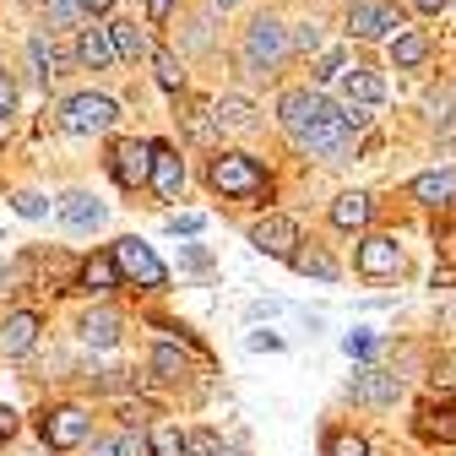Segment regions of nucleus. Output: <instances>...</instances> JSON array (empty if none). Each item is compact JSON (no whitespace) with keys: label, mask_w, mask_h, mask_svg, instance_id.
Here are the masks:
<instances>
[{"label":"nucleus","mask_w":456,"mask_h":456,"mask_svg":"<svg viewBox=\"0 0 456 456\" xmlns=\"http://www.w3.org/2000/svg\"><path fill=\"white\" fill-rule=\"evenodd\" d=\"M207 180H212V191L240 196V201L266 196V168H261L256 158H245V152H217L212 168H207Z\"/></svg>","instance_id":"1"},{"label":"nucleus","mask_w":456,"mask_h":456,"mask_svg":"<svg viewBox=\"0 0 456 456\" xmlns=\"http://www.w3.org/2000/svg\"><path fill=\"white\" fill-rule=\"evenodd\" d=\"M299 152H310V158H326V163H342L354 152V126H348V109H331L321 126H310L299 142H294Z\"/></svg>","instance_id":"2"},{"label":"nucleus","mask_w":456,"mask_h":456,"mask_svg":"<svg viewBox=\"0 0 456 456\" xmlns=\"http://www.w3.org/2000/svg\"><path fill=\"white\" fill-rule=\"evenodd\" d=\"M114 120H120V109H114V98H103V93H77V98H66V109H61V126L77 131V136H98V131H109Z\"/></svg>","instance_id":"3"},{"label":"nucleus","mask_w":456,"mask_h":456,"mask_svg":"<svg viewBox=\"0 0 456 456\" xmlns=\"http://www.w3.org/2000/svg\"><path fill=\"white\" fill-rule=\"evenodd\" d=\"M282 54H289V33H282L277 17H256L250 33H245V66L250 71H272L282 66Z\"/></svg>","instance_id":"4"},{"label":"nucleus","mask_w":456,"mask_h":456,"mask_svg":"<svg viewBox=\"0 0 456 456\" xmlns=\"http://www.w3.org/2000/svg\"><path fill=\"white\" fill-rule=\"evenodd\" d=\"M331 109H337V103H326V98H321V93H310V87H294V93H282V103H277V114H282V131H289L294 142H299L310 126H321Z\"/></svg>","instance_id":"5"},{"label":"nucleus","mask_w":456,"mask_h":456,"mask_svg":"<svg viewBox=\"0 0 456 456\" xmlns=\"http://www.w3.org/2000/svg\"><path fill=\"white\" fill-rule=\"evenodd\" d=\"M114 261H120V277H131L136 289H163V282H168V266L142 240H120V245H114Z\"/></svg>","instance_id":"6"},{"label":"nucleus","mask_w":456,"mask_h":456,"mask_svg":"<svg viewBox=\"0 0 456 456\" xmlns=\"http://www.w3.org/2000/svg\"><path fill=\"white\" fill-rule=\"evenodd\" d=\"M250 245L261 250V256H272V261H294L299 250V228H294V217H282V212H272V217H261L256 228H250Z\"/></svg>","instance_id":"7"},{"label":"nucleus","mask_w":456,"mask_h":456,"mask_svg":"<svg viewBox=\"0 0 456 456\" xmlns=\"http://www.w3.org/2000/svg\"><path fill=\"white\" fill-rule=\"evenodd\" d=\"M38 435H44L49 451H71V445H82V440L93 435V419H87L82 408H54V413H44Z\"/></svg>","instance_id":"8"},{"label":"nucleus","mask_w":456,"mask_h":456,"mask_svg":"<svg viewBox=\"0 0 456 456\" xmlns=\"http://www.w3.org/2000/svg\"><path fill=\"white\" fill-rule=\"evenodd\" d=\"M152 158H158V142H120L114 147V180L120 185H147L152 180Z\"/></svg>","instance_id":"9"},{"label":"nucleus","mask_w":456,"mask_h":456,"mask_svg":"<svg viewBox=\"0 0 456 456\" xmlns=\"http://www.w3.org/2000/svg\"><path fill=\"white\" fill-rule=\"evenodd\" d=\"M359 272L364 277H396V272H403V245H396L391 234H370L364 245H359Z\"/></svg>","instance_id":"10"},{"label":"nucleus","mask_w":456,"mask_h":456,"mask_svg":"<svg viewBox=\"0 0 456 456\" xmlns=\"http://www.w3.org/2000/svg\"><path fill=\"white\" fill-rule=\"evenodd\" d=\"M391 28H403V17H396L386 0H354V12H348V33L354 38H386Z\"/></svg>","instance_id":"11"},{"label":"nucleus","mask_w":456,"mask_h":456,"mask_svg":"<svg viewBox=\"0 0 456 456\" xmlns=\"http://www.w3.org/2000/svg\"><path fill=\"white\" fill-rule=\"evenodd\" d=\"M77 61L87 66V71H109L114 61H120V44H114V28H82V38H77Z\"/></svg>","instance_id":"12"},{"label":"nucleus","mask_w":456,"mask_h":456,"mask_svg":"<svg viewBox=\"0 0 456 456\" xmlns=\"http://www.w3.org/2000/svg\"><path fill=\"white\" fill-rule=\"evenodd\" d=\"M396 396H403V380H396L391 370H364L354 380V403H370V408H391Z\"/></svg>","instance_id":"13"},{"label":"nucleus","mask_w":456,"mask_h":456,"mask_svg":"<svg viewBox=\"0 0 456 456\" xmlns=\"http://www.w3.org/2000/svg\"><path fill=\"white\" fill-rule=\"evenodd\" d=\"M61 223L71 228V234H93V228L103 223V201L87 196V191H71V196H61Z\"/></svg>","instance_id":"14"},{"label":"nucleus","mask_w":456,"mask_h":456,"mask_svg":"<svg viewBox=\"0 0 456 456\" xmlns=\"http://www.w3.org/2000/svg\"><path fill=\"white\" fill-rule=\"evenodd\" d=\"M180 185H185V163H180V152L158 142V158H152V191H158L163 201H175Z\"/></svg>","instance_id":"15"},{"label":"nucleus","mask_w":456,"mask_h":456,"mask_svg":"<svg viewBox=\"0 0 456 456\" xmlns=\"http://www.w3.org/2000/svg\"><path fill=\"white\" fill-rule=\"evenodd\" d=\"M413 196L424 207H451L456 201V168H429V175L413 180Z\"/></svg>","instance_id":"16"},{"label":"nucleus","mask_w":456,"mask_h":456,"mask_svg":"<svg viewBox=\"0 0 456 456\" xmlns=\"http://www.w3.org/2000/svg\"><path fill=\"white\" fill-rule=\"evenodd\" d=\"M33 342H38V315L33 310L6 315V326H0V348H6V354H28Z\"/></svg>","instance_id":"17"},{"label":"nucleus","mask_w":456,"mask_h":456,"mask_svg":"<svg viewBox=\"0 0 456 456\" xmlns=\"http://www.w3.org/2000/svg\"><path fill=\"white\" fill-rule=\"evenodd\" d=\"M77 331H82L87 348H114V342H120V315L114 310H87Z\"/></svg>","instance_id":"18"},{"label":"nucleus","mask_w":456,"mask_h":456,"mask_svg":"<svg viewBox=\"0 0 456 456\" xmlns=\"http://www.w3.org/2000/svg\"><path fill=\"white\" fill-rule=\"evenodd\" d=\"M342 98H348V103H359V109H375V103L386 98V82H380L375 71H364V66H354L348 77H342Z\"/></svg>","instance_id":"19"},{"label":"nucleus","mask_w":456,"mask_h":456,"mask_svg":"<svg viewBox=\"0 0 456 456\" xmlns=\"http://www.w3.org/2000/svg\"><path fill=\"white\" fill-rule=\"evenodd\" d=\"M370 212H375V207H370L364 191H348V196H337V201H331V223H337V228H364Z\"/></svg>","instance_id":"20"},{"label":"nucleus","mask_w":456,"mask_h":456,"mask_svg":"<svg viewBox=\"0 0 456 456\" xmlns=\"http://www.w3.org/2000/svg\"><path fill=\"white\" fill-rule=\"evenodd\" d=\"M212 120H217L223 131H256V103H250V98H223V103L212 109Z\"/></svg>","instance_id":"21"},{"label":"nucleus","mask_w":456,"mask_h":456,"mask_svg":"<svg viewBox=\"0 0 456 456\" xmlns=\"http://www.w3.org/2000/svg\"><path fill=\"white\" fill-rule=\"evenodd\" d=\"M391 61L403 66V71L424 66V61H429V38H424V33H396V38H391Z\"/></svg>","instance_id":"22"},{"label":"nucleus","mask_w":456,"mask_h":456,"mask_svg":"<svg viewBox=\"0 0 456 456\" xmlns=\"http://www.w3.org/2000/svg\"><path fill=\"white\" fill-rule=\"evenodd\" d=\"M114 282H120V261H114V256H93V261L82 266V289L103 294V289H114Z\"/></svg>","instance_id":"23"},{"label":"nucleus","mask_w":456,"mask_h":456,"mask_svg":"<svg viewBox=\"0 0 456 456\" xmlns=\"http://www.w3.org/2000/svg\"><path fill=\"white\" fill-rule=\"evenodd\" d=\"M152 375L158 380H180L185 375V354L175 348V342H158V348H152Z\"/></svg>","instance_id":"24"},{"label":"nucleus","mask_w":456,"mask_h":456,"mask_svg":"<svg viewBox=\"0 0 456 456\" xmlns=\"http://www.w3.org/2000/svg\"><path fill=\"white\" fill-rule=\"evenodd\" d=\"M294 266H299L305 277H321V282H331V277H337V261H331L326 250H299V256H294Z\"/></svg>","instance_id":"25"},{"label":"nucleus","mask_w":456,"mask_h":456,"mask_svg":"<svg viewBox=\"0 0 456 456\" xmlns=\"http://www.w3.org/2000/svg\"><path fill=\"white\" fill-rule=\"evenodd\" d=\"M152 456H191V440H185L175 424H163V429L152 435Z\"/></svg>","instance_id":"26"},{"label":"nucleus","mask_w":456,"mask_h":456,"mask_svg":"<svg viewBox=\"0 0 456 456\" xmlns=\"http://www.w3.org/2000/svg\"><path fill=\"white\" fill-rule=\"evenodd\" d=\"M87 17L82 0H49V28H77Z\"/></svg>","instance_id":"27"},{"label":"nucleus","mask_w":456,"mask_h":456,"mask_svg":"<svg viewBox=\"0 0 456 456\" xmlns=\"http://www.w3.org/2000/svg\"><path fill=\"white\" fill-rule=\"evenodd\" d=\"M114 28V44H120V54H131V61H136V54H147V38L136 33V22H109Z\"/></svg>","instance_id":"28"},{"label":"nucleus","mask_w":456,"mask_h":456,"mask_svg":"<svg viewBox=\"0 0 456 456\" xmlns=\"http://www.w3.org/2000/svg\"><path fill=\"white\" fill-rule=\"evenodd\" d=\"M337 77H348V54H342V49H326L321 61H315V82H337Z\"/></svg>","instance_id":"29"},{"label":"nucleus","mask_w":456,"mask_h":456,"mask_svg":"<svg viewBox=\"0 0 456 456\" xmlns=\"http://www.w3.org/2000/svg\"><path fill=\"white\" fill-rule=\"evenodd\" d=\"M152 66H158V82L168 87V93H180V61L168 49H152Z\"/></svg>","instance_id":"30"},{"label":"nucleus","mask_w":456,"mask_h":456,"mask_svg":"<svg viewBox=\"0 0 456 456\" xmlns=\"http://www.w3.org/2000/svg\"><path fill=\"white\" fill-rule=\"evenodd\" d=\"M429 424H424V435H435V440H456V413L451 408H440V413H424Z\"/></svg>","instance_id":"31"},{"label":"nucleus","mask_w":456,"mask_h":456,"mask_svg":"<svg viewBox=\"0 0 456 456\" xmlns=\"http://www.w3.org/2000/svg\"><path fill=\"white\" fill-rule=\"evenodd\" d=\"M28 54H33V77H38V82H49V77H54V54H49V44H44V38H33V44H28Z\"/></svg>","instance_id":"32"},{"label":"nucleus","mask_w":456,"mask_h":456,"mask_svg":"<svg viewBox=\"0 0 456 456\" xmlns=\"http://www.w3.org/2000/svg\"><path fill=\"white\" fill-rule=\"evenodd\" d=\"M326 456H370V445H364L359 435H331V445H326Z\"/></svg>","instance_id":"33"},{"label":"nucleus","mask_w":456,"mask_h":456,"mask_svg":"<svg viewBox=\"0 0 456 456\" xmlns=\"http://www.w3.org/2000/svg\"><path fill=\"white\" fill-rule=\"evenodd\" d=\"M342 348H348V359H370V348H375V337H370V331H354L348 342H342Z\"/></svg>","instance_id":"34"},{"label":"nucleus","mask_w":456,"mask_h":456,"mask_svg":"<svg viewBox=\"0 0 456 456\" xmlns=\"http://www.w3.org/2000/svg\"><path fill=\"white\" fill-rule=\"evenodd\" d=\"M12 109H17V82H12V77H0V120H6Z\"/></svg>","instance_id":"35"},{"label":"nucleus","mask_w":456,"mask_h":456,"mask_svg":"<svg viewBox=\"0 0 456 456\" xmlns=\"http://www.w3.org/2000/svg\"><path fill=\"white\" fill-rule=\"evenodd\" d=\"M87 456H131V451H126V435H120V440H93Z\"/></svg>","instance_id":"36"},{"label":"nucleus","mask_w":456,"mask_h":456,"mask_svg":"<svg viewBox=\"0 0 456 456\" xmlns=\"http://www.w3.org/2000/svg\"><path fill=\"white\" fill-rule=\"evenodd\" d=\"M168 228H175V234H196V228H201V212H180V217H168Z\"/></svg>","instance_id":"37"},{"label":"nucleus","mask_w":456,"mask_h":456,"mask_svg":"<svg viewBox=\"0 0 456 456\" xmlns=\"http://www.w3.org/2000/svg\"><path fill=\"white\" fill-rule=\"evenodd\" d=\"M294 49H305V54H310V49H321V28H315V22H305V28H299V38H294Z\"/></svg>","instance_id":"38"},{"label":"nucleus","mask_w":456,"mask_h":456,"mask_svg":"<svg viewBox=\"0 0 456 456\" xmlns=\"http://www.w3.org/2000/svg\"><path fill=\"white\" fill-rule=\"evenodd\" d=\"M17 212H22V217H44V196L22 191V196H17Z\"/></svg>","instance_id":"39"},{"label":"nucleus","mask_w":456,"mask_h":456,"mask_svg":"<svg viewBox=\"0 0 456 456\" xmlns=\"http://www.w3.org/2000/svg\"><path fill=\"white\" fill-rule=\"evenodd\" d=\"M12 435H17V413H12V408H0V445H6Z\"/></svg>","instance_id":"40"},{"label":"nucleus","mask_w":456,"mask_h":456,"mask_svg":"<svg viewBox=\"0 0 456 456\" xmlns=\"http://www.w3.org/2000/svg\"><path fill=\"white\" fill-rule=\"evenodd\" d=\"M250 348H256V354H272V348H282V342H277L272 331H256V337H250Z\"/></svg>","instance_id":"41"},{"label":"nucleus","mask_w":456,"mask_h":456,"mask_svg":"<svg viewBox=\"0 0 456 456\" xmlns=\"http://www.w3.org/2000/svg\"><path fill=\"white\" fill-rule=\"evenodd\" d=\"M168 12H175V0H147V17H152V22H163Z\"/></svg>","instance_id":"42"},{"label":"nucleus","mask_w":456,"mask_h":456,"mask_svg":"<svg viewBox=\"0 0 456 456\" xmlns=\"http://www.w3.org/2000/svg\"><path fill=\"white\" fill-rule=\"evenodd\" d=\"M201 451H207V456H245V451H223V445H217V440H207V435H201Z\"/></svg>","instance_id":"43"},{"label":"nucleus","mask_w":456,"mask_h":456,"mask_svg":"<svg viewBox=\"0 0 456 456\" xmlns=\"http://www.w3.org/2000/svg\"><path fill=\"white\" fill-rule=\"evenodd\" d=\"M82 6H87V17H103V12L114 6V0H82Z\"/></svg>","instance_id":"44"},{"label":"nucleus","mask_w":456,"mask_h":456,"mask_svg":"<svg viewBox=\"0 0 456 456\" xmlns=\"http://www.w3.org/2000/svg\"><path fill=\"white\" fill-rule=\"evenodd\" d=\"M413 6H419V12H445L451 0H413Z\"/></svg>","instance_id":"45"},{"label":"nucleus","mask_w":456,"mask_h":456,"mask_svg":"<svg viewBox=\"0 0 456 456\" xmlns=\"http://www.w3.org/2000/svg\"><path fill=\"white\" fill-rule=\"evenodd\" d=\"M212 6H223V12H228V6H240V0H212Z\"/></svg>","instance_id":"46"}]
</instances>
